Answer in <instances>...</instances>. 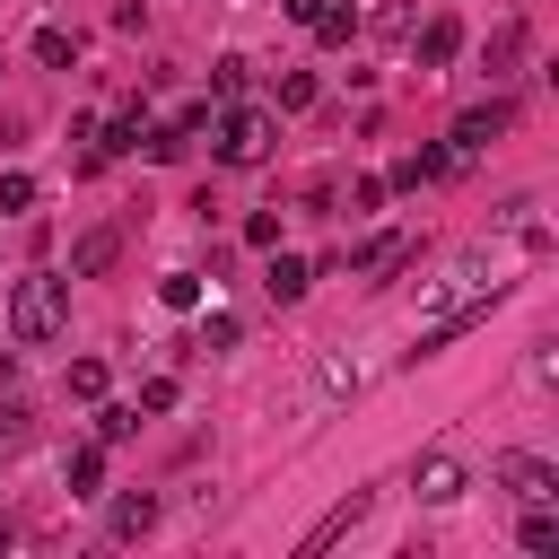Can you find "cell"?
I'll list each match as a JSON object with an SVG mask.
<instances>
[{
	"label": "cell",
	"mask_w": 559,
	"mask_h": 559,
	"mask_svg": "<svg viewBox=\"0 0 559 559\" xmlns=\"http://www.w3.org/2000/svg\"><path fill=\"white\" fill-rule=\"evenodd\" d=\"M0 210H35V175H0Z\"/></svg>",
	"instance_id": "obj_23"
},
{
	"label": "cell",
	"mask_w": 559,
	"mask_h": 559,
	"mask_svg": "<svg viewBox=\"0 0 559 559\" xmlns=\"http://www.w3.org/2000/svg\"><path fill=\"white\" fill-rule=\"evenodd\" d=\"M411 253H419V236H402V227H384V236H367V245H358V262H349V271H358L367 288H384V280H393V271H402Z\"/></svg>",
	"instance_id": "obj_5"
},
{
	"label": "cell",
	"mask_w": 559,
	"mask_h": 559,
	"mask_svg": "<svg viewBox=\"0 0 559 559\" xmlns=\"http://www.w3.org/2000/svg\"><path fill=\"white\" fill-rule=\"evenodd\" d=\"M70 393H79V402H96V393H105V367H96V358H79V367H70Z\"/></svg>",
	"instance_id": "obj_21"
},
{
	"label": "cell",
	"mask_w": 559,
	"mask_h": 559,
	"mask_svg": "<svg viewBox=\"0 0 559 559\" xmlns=\"http://www.w3.org/2000/svg\"><path fill=\"white\" fill-rule=\"evenodd\" d=\"M245 245H280V210H253L245 218Z\"/></svg>",
	"instance_id": "obj_24"
},
{
	"label": "cell",
	"mask_w": 559,
	"mask_h": 559,
	"mask_svg": "<svg viewBox=\"0 0 559 559\" xmlns=\"http://www.w3.org/2000/svg\"><path fill=\"white\" fill-rule=\"evenodd\" d=\"M157 297H166V306H192V297H201V280H192V271H166V280H157Z\"/></svg>",
	"instance_id": "obj_20"
},
{
	"label": "cell",
	"mask_w": 559,
	"mask_h": 559,
	"mask_svg": "<svg viewBox=\"0 0 559 559\" xmlns=\"http://www.w3.org/2000/svg\"><path fill=\"white\" fill-rule=\"evenodd\" d=\"M507 122H515V105H507V96H489V105H472V114H454V148L472 157V148H489V140L507 131Z\"/></svg>",
	"instance_id": "obj_7"
},
{
	"label": "cell",
	"mask_w": 559,
	"mask_h": 559,
	"mask_svg": "<svg viewBox=\"0 0 559 559\" xmlns=\"http://www.w3.org/2000/svg\"><path fill=\"white\" fill-rule=\"evenodd\" d=\"M131 428H140V411H96V437H105V445H122Z\"/></svg>",
	"instance_id": "obj_22"
},
{
	"label": "cell",
	"mask_w": 559,
	"mask_h": 559,
	"mask_svg": "<svg viewBox=\"0 0 559 559\" xmlns=\"http://www.w3.org/2000/svg\"><path fill=\"white\" fill-rule=\"evenodd\" d=\"M349 393H358V358H341V349L314 358V402H349Z\"/></svg>",
	"instance_id": "obj_11"
},
{
	"label": "cell",
	"mask_w": 559,
	"mask_h": 559,
	"mask_svg": "<svg viewBox=\"0 0 559 559\" xmlns=\"http://www.w3.org/2000/svg\"><path fill=\"white\" fill-rule=\"evenodd\" d=\"M271 96H280V114H306V105H314V79H306V70H280Z\"/></svg>",
	"instance_id": "obj_17"
},
{
	"label": "cell",
	"mask_w": 559,
	"mask_h": 559,
	"mask_svg": "<svg viewBox=\"0 0 559 559\" xmlns=\"http://www.w3.org/2000/svg\"><path fill=\"white\" fill-rule=\"evenodd\" d=\"M61 314H70V288H61L52 271H35V280L9 288V341H17V349H44V341L61 332Z\"/></svg>",
	"instance_id": "obj_2"
},
{
	"label": "cell",
	"mask_w": 559,
	"mask_h": 559,
	"mask_svg": "<svg viewBox=\"0 0 559 559\" xmlns=\"http://www.w3.org/2000/svg\"><path fill=\"white\" fill-rule=\"evenodd\" d=\"M96 480H105V454L79 445V454H70V489H96Z\"/></svg>",
	"instance_id": "obj_19"
},
{
	"label": "cell",
	"mask_w": 559,
	"mask_h": 559,
	"mask_svg": "<svg viewBox=\"0 0 559 559\" xmlns=\"http://www.w3.org/2000/svg\"><path fill=\"white\" fill-rule=\"evenodd\" d=\"M367 507H376V489H349V498H332V507H323V515H314V533H306V542H297V559H323V550H332V542H349V533H358V524H367Z\"/></svg>",
	"instance_id": "obj_4"
},
{
	"label": "cell",
	"mask_w": 559,
	"mask_h": 559,
	"mask_svg": "<svg viewBox=\"0 0 559 559\" xmlns=\"http://www.w3.org/2000/svg\"><path fill=\"white\" fill-rule=\"evenodd\" d=\"M245 79H253V61H236V52L210 70V87H218V96H245Z\"/></svg>",
	"instance_id": "obj_18"
},
{
	"label": "cell",
	"mask_w": 559,
	"mask_h": 559,
	"mask_svg": "<svg viewBox=\"0 0 559 559\" xmlns=\"http://www.w3.org/2000/svg\"><path fill=\"white\" fill-rule=\"evenodd\" d=\"M148 524H157V498H148V489H131V498H114V542H140Z\"/></svg>",
	"instance_id": "obj_13"
},
{
	"label": "cell",
	"mask_w": 559,
	"mask_h": 559,
	"mask_svg": "<svg viewBox=\"0 0 559 559\" xmlns=\"http://www.w3.org/2000/svg\"><path fill=\"white\" fill-rule=\"evenodd\" d=\"M498 288H507V271H498V253H489V245L454 253V262H445V280H428V288H419V306H428V323H419V358H428V349H445L472 314H489V306H498Z\"/></svg>",
	"instance_id": "obj_1"
},
{
	"label": "cell",
	"mask_w": 559,
	"mask_h": 559,
	"mask_svg": "<svg viewBox=\"0 0 559 559\" xmlns=\"http://www.w3.org/2000/svg\"><path fill=\"white\" fill-rule=\"evenodd\" d=\"M218 157H227V166H262V157H271V114H253V105L218 114Z\"/></svg>",
	"instance_id": "obj_3"
},
{
	"label": "cell",
	"mask_w": 559,
	"mask_h": 559,
	"mask_svg": "<svg viewBox=\"0 0 559 559\" xmlns=\"http://www.w3.org/2000/svg\"><path fill=\"white\" fill-rule=\"evenodd\" d=\"M306 280H314V271H306V262H288V253H280V262H271V280H262V288H271V297H280V306H297V297H306Z\"/></svg>",
	"instance_id": "obj_16"
},
{
	"label": "cell",
	"mask_w": 559,
	"mask_h": 559,
	"mask_svg": "<svg viewBox=\"0 0 559 559\" xmlns=\"http://www.w3.org/2000/svg\"><path fill=\"white\" fill-rule=\"evenodd\" d=\"M314 9H323V0H288V17H297V26H306V17H314Z\"/></svg>",
	"instance_id": "obj_25"
},
{
	"label": "cell",
	"mask_w": 559,
	"mask_h": 559,
	"mask_svg": "<svg viewBox=\"0 0 559 559\" xmlns=\"http://www.w3.org/2000/svg\"><path fill=\"white\" fill-rule=\"evenodd\" d=\"M114 253H122V227H87V236H79V253H70V271H79V280H96V271H114Z\"/></svg>",
	"instance_id": "obj_10"
},
{
	"label": "cell",
	"mask_w": 559,
	"mask_h": 559,
	"mask_svg": "<svg viewBox=\"0 0 559 559\" xmlns=\"http://www.w3.org/2000/svg\"><path fill=\"white\" fill-rule=\"evenodd\" d=\"M35 61H44V70H70V61H79V35H70V26H44V35H35Z\"/></svg>",
	"instance_id": "obj_15"
},
{
	"label": "cell",
	"mask_w": 559,
	"mask_h": 559,
	"mask_svg": "<svg viewBox=\"0 0 559 559\" xmlns=\"http://www.w3.org/2000/svg\"><path fill=\"white\" fill-rule=\"evenodd\" d=\"M524 550H542V559L559 550V515H550V498H533V507H524Z\"/></svg>",
	"instance_id": "obj_14"
},
{
	"label": "cell",
	"mask_w": 559,
	"mask_h": 559,
	"mask_svg": "<svg viewBox=\"0 0 559 559\" xmlns=\"http://www.w3.org/2000/svg\"><path fill=\"white\" fill-rule=\"evenodd\" d=\"M454 52H463V17H428L419 26V70H445Z\"/></svg>",
	"instance_id": "obj_9"
},
{
	"label": "cell",
	"mask_w": 559,
	"mask_h": 559,
	"mask_svg": "<svg viewBox=\"0 0 559 559\" xmlns=\"http://www.w3.org/2000/svg\"><path fill=\"white\" fill-rule=\"evenodd\" d=\"M480 61H489V79H507V70L524 61V17H507V26H498V35L480 44Z\"/></svg>",
	"instance_id": "obj_12"
},
{
	"label": "cell",
	"mask_w": 559,
	"mask_h": 559,
	"mask_svg": "<svg viewBox=\"0 0 559 559\" xmlns=\"http://www.w3.org/2000/svg\"><path fill=\"white\" fill-rule=\"evenodd\" d=\"M498 489L533 507V498H559V472H550L542 454H524V445H515V454H498Z\"/></svg>",
	"instance_id": "obj_6"
},
{
	"label": "cell",
	"mask_w": 559,
	"mask_h": 559,
	"mask_svg": "<svg viewBox=\"0 0 559 559\" xmlns=\"http://www.w3.org/2000/svg\"><path fill=\"white\" fill-rule=\"evenodd\" d=\"M411 489H419L428 507H445V498H463V463L437 445V454H419V463H411Z\"/></svg>",
	"instance_id": "obj_8"
}]
</instances>
